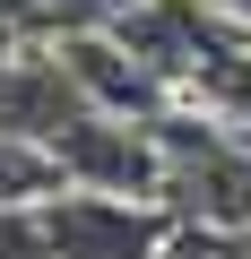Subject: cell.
I'll return each instance as SVG.
<instances>
[{
  "label": "cell",
  "mask_w": 251,
  "mask_h": 259,
  "mask_svg": "<svg viewBox=\"0 0 251 259\" xmlns=\"http://www.w3.org/2000/svg\"><path fill=\"white\" fill-rule=\"evenodd\" d=\"M0 26H52V0H0Z\"/></svg>",
  "instance_id": "cell-6"
},
{
  "label": "cell",
  "mask_w": 251,
  "mask_h": 259,
  "mask_svg": "<svg viewBox=\"0 0 251 259\" xmlns=\"http://www.w3.org/2000/svg\"><path fill=\"white\" fill-rule=\"evenodd\" d=\"M52 250L61 259H165L173 250V216L156 199H113V190H61L44 199Z\"/></svg>",
  "instance_id": "cell-1"
},
{
  "label": "cell",
  "mask_w": 251,
  "mask_h": 259,
  "mask_svg": "<svg viewBox=\"0 0 251 259\" xmlns=\"http://www.w3.org/2000/svg\"><path fill=\"white\" fill-rule=\"evenodd\" d=\"M52 164L69 190H113V199H148L165 190V147L156 130H130L113 112H78L61 139H52Z\"/></svg>",
  "instance_id": "cell-2"
},
{
  "label": "cell",
  "mask_w": 251,
  "mask_h": 259,
  "mask_svg": "<svg viewBox=\"0 0 251 259\" xmlns=\"http://www.w3.org/2000/svg\"><path fill=\"white\" fill-rule=\"evenodd\" d=\"M0 259H61L44 207H0Z\"/></svg>",
  "instance_id": "cell-5"
},
{
  "label": "cell",
  "mask_w": 251,
  "mask_h": 259,
  "mask_svg": "<svg viewBox=\"0 0 251 259\" xmlns=\"http://www.w3.org/2000/svg\"><path fill=\"white\" fill-rule=\"evenodd\" d=\"M61 190H69V182H61L52 147L18 139V130H0V207H44V199H61Z\"/></svg>",
  "instance_id": "cell-4"
},
{
  "label": "cell",
  "mask_w": 251,
  "mask_h": 259,
  "mask_svg": "<svg viewBox=\"0 0 251 259\" xmlns=\"http://www.w3.org/2000/svg\"><path fill=\"white\" fill-rule=\"evenodd\" d=\"M61 61H69V78L87 87V104L95 112H113V121H156V104H165V78L148 69V61H130V52H121L104 26H69L61 44H52Z\"/></svg>",
  "instance_id": "cell-3"
}]
</instances>
